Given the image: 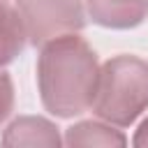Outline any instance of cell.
I'll use <instances>...</instances> for the list:
<instances>
[{
	"instance_id": "obj_1",
	"label": "cell",
	"mask_w": 148,
	"mask_h": 148,
	"mask_svg": "<svg viewBox=\"0 0 148 148\" xmlns=\"http://www.w3.org/2000/svg\"><path fill=\"white\" fill-rule=\"evenodd\" d=\"M44 106L56 116H76L92 106L99 69L92 49L79 35H62L44 44L37 65Z\"/></svg>"
},
{
	"instance_id": "obj_2",
	"label": "cell",
	"mask_w": 148,
	"mask_h": 148,
	"mask_svg": "<svg viewBox=\"0 0 148 148\" xmlns=\"http://www.w3.org/2000/svg\"><path fill=\"white\" fill-rule=\"evenodd\" d=\"M148 106V65L136 56H118L99 69L92 109L113 125H130Z\"/></svg>"
},
{
	"instance_id": "obj_3",
	"label": "cell",
	"mask_w": 148,
	"mask_h": 148,
	"mask_svg": "<svg viewBox=\"0 0 148 148\" xmlns=\"http://www.w3.org/2000/svg\"><path fill=\"white\" fill-rule=\"evenodd\" d=\"M16 9L32 44H46L83 28L81 0H16Z\"/></svg>"
},
{
	"instance_id": "obj_4",
	"label": "cell",
	"mask_w": 148,
	"mask_h": 148,
	"mask_svg": "<svg viewBox=\"0 0 148 148\" xmlns=\"http://www.w3.org/2000/svg\"><path fill=\"white\" fill-rule=\"evenodd\" d=\"M95 23L106 28H132L148 14V0H86Z\"/></svg>"
},
{
	"instance_id": "obj_5",
	"label": "cell",
	"mask_w": 148,
	"mask_h": 148,
	"mask_svg": "<svg viewBox=\"0 0 148 148\" xmlns=\"http://www.w3.org/2000/svg\"><path fill=\"white\" fill-rule=\"evenodd\" d=\"M58 134H56V127L42 118H21L16 123H12V127L7 130L2 143L5 146H21V143H28V146H35V143H42V146H58Z\"/></svg>"
},
{
	"instance_id": "obj_6",
	"label": "cell",
	"mask_w": 148,
	"mask_h": 148,
	"mask_svg": "<svg viewBox=\"0 0 148 148\" xmlns=\"http://www.w3.org/2000/svg\"><path fill=\"white\" fill-rule=\"evenodd\" d=\"M25 28L18 16V9H12L5 0H0V65L14 60L25 42Z\"/></svg>"
},
{
	"instance_id": "obj_7",
	"label": "cell",
	"mask_w": 148,
	"mask_h": 148,
	"mask_svg": "<svg viewBox=\"0 0 148 148\" xmlns=\"http://www.w3.org/2000/svg\"><path fill=\"white\" fill-rule=\"evenodd\" d=\"M67 143L69 146H123L125 143V136L113 132L111 127L106 125H99V123H81L76 127H72L67 132Z\"/></svg>"
},
{
	"instance_id": "obj_8",
	"label": "cell",
	"mask_w": 148,
	"mask_h": 148,
	"mask_svg": "<svg viewBox=\"0 0 148 148\" xmlns=\"http://www.w3.org/2000/svg\"><path fill=\"white\" fill-rule=\"evenodd\" d=\"M14 104V90H12V81L5 72H0V123L9 116Z\"/></svg>"
},
{
	"instance_id": "obj_9",
	"label": "cell",
	"mask_w": 148,
	"mask_h": 148,
	"mask_svg": "<svg viewBox=\"0 0 148 148\" xmlns=\"http://www.w3.org/2000/svg\"><path fill=\"white\" fill-rule=\"evenodd\" d=\"M134 143H136V146H148V120L139 127V132H136V136H134Z\"/></svg>"
}]
</instances>
